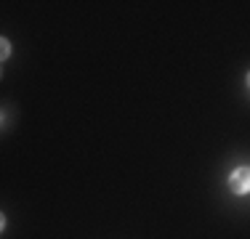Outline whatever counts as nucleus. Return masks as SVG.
I'll return each instance as SVG.
<instances>
[{
	"instance_id": "obj_1",
	"label": "nucleus",
	"mask_w": 250,
	"mask_h": 239,
	"mask_svg": "<svg viewBox=\"0 0 250 239\" xmlns=\"http://www.w3.org/2000/svg\"><path fill=\"white\" fill-rule=\"evenodd\" d=\"M229 186L234 194H248L250 191V167H237L229 176Z\"/></svg>"
},
{
	"instance_id": "obj_2",
	"label": "nucleus",
	"mask_w": 250,
	"mask_h": 239,
	"mask_svg": "<svg viewBox=\"0 0 250 239\" xmlns=\"http://www.w3.org/2000/svg\"><path fill=\"white\" fill-rule=\"evenodd\" d=\"M0 45H3V59H8V56H11V45H8V40H3Z\"/></svg>"
},
{
	"instance_id": "obj_3",
	"label": "nucleus",
	"mask_w": 250,
	"mask_h": 239,
	"mask_svg": "<svg viewBox=\"0 0 250 239\" xmlns=\"http://www.w3.org/2000/svg\"><path fill=\"white\" fill-rule=\"evenodd\" d=\"M248 88H250V75H248Z\"/></svg>"
}]
</instances>
